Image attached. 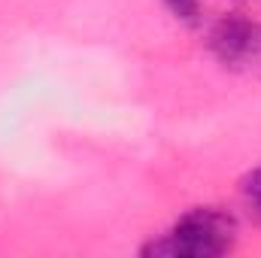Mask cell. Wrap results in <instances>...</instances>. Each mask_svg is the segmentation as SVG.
I'll return each instance as SVG.
<instances>
[{
  "label": "cell",
  "instance_id": "obj_1",
  "mask_svg": "<svg viewBox=\"0 0 261 258\" xmlns=\"http://www.w3.org/2000/svg\"><path fill=\"white\" fill-rule=\"evenodd\" d=\"M234 237H237V222L225 210L197 207V210H189L164 237L143 246V255L216 258L234 246Z\"/></svg>",
  "mask_w": 261,
  "mask_h": 258
},
{
  "label": "cell",
  "instance_id": "obj_2",
  "mask_svg": "<svg viewBox=\"0 0 261 258\" xmlns=\"http://www.w3.org/2000/svg\"><path fill=\"white\" fill-rule=\"evenodd\" d=\"M210 52L234 70H249L261 64V24L237 12L219 18L210 31Z\"/></svg>",
  "mask_w": 261,
  "mask_h": 258
},
{
  "label": "cell",
  "instance_id": "obj_3",
  "mask_svg": "<svg viewBox=\"0 0 261 258\" xmlns=\"http://www.w3.org/2000/svg\"><path fill=\"white\" fill-rule=\"evenodd\" d=\"M240 194H243L249 213L261 222V164L255 167V170L246 173V179H243V186H240Z\"/></svg>",
  "mask_w": 261,
  "mask_h": 258
},
{
  "label": "cell",
  "instance_id": "obj_4",
  "mask_svg": "<svg viewBox=\"0 0 261 258\" xmlns=\"http://www.w3.org/2000/svg\"><path fill=\"white\" fill-rule=\"evenodd\" d=\"M161 3L186 24H197L200 18V0H161Z\"/></svg>",
  "mask_w": 261,
  "mask_h": 258
}]
</instances>
